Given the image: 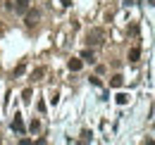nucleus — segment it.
Returning <instances> with one entry per match:
<instances>
[{
	"label": "nucleus",
	"instance_id": "8",
	"mask_svg": "<svg viewBox=\"0 0 155 145\" xmlns=\"http://www.w3.org/2000/svg\"><path fill=\"white\" fill-rule=\"evenodd\" d=\"M81 60H84V62H91V64L96 62V57H93V53H91V50H84V53H81Z\"/></svg>",
	"mask_w": 155,
	"mask_h": 145
},
{
	"label": "nucleus",
	"instance_id": "11",
	"mask_svg": "<svg viewBox=\"0 0 155 145\" xmlns=\"http://www.w3.org/2000/svg\"><path fill=\"white\" fill-rule=\"evenodd\" d=\"M43 74H45V69H43V67H38V69L34 72V81H38V79L43 76Z\"/></svg>",
	"mask_w": 155,
	"mask_h": 145
},
{
	"label": "nucleus",
	"instance_id": "7",
	"mask_svg": "<svg viewBox=\"0 0 155 145\" xmlns=\"http://www.w3.org/2000/svg\"><path fill=\"white\" fill-rule=\"evenodd\" d=\"M138 57H141V48H131L129 50V62H138Z\"/></svg>",
	"mask_w": 155,
	"mask_h": 145
},
{
	"label": "nucleus",
	"instance_id": "10",
	"mask_svg": "<svg viewBox=\"0 0 155 145\" xmlns=\"http://www.w3.org/2000/svg\"><path fill=\"white\" fill-rule=\"evenodd\" d=\"M127 102H129V95L127 93H119L117 95V105H127Z\"/></svg>",
	"mask_w": 155,
	"mask_h": 145
},
{
	"label": "nucleus",
	"instance_id": "12",
	"mask_svg": "<svg viewBox=\"0 0 155 145\" xmlns=\"http://www.w3.org/2000/svg\"><path fill=\"white\" fill-rule=\"evenodd\" d=\"M21 98H24V100H26V102H29V98H31V91H29V88H26V91L21 93Z\"/></svg>",
	"mask_w": 155,
	"mask_h": 145
},
{
	"label": "nucleus",
	"instance_id": "5",
	"mask_svg": "<svg viewBox=\"0 0 155 145\" xmlns=\"http://www.w3.org/2000/svg\"><path fill=\"white\" fill-rule=\"evenodd\" d=\"M29 2H31V0H17V5H15V10H17L19 14H24V12L29 10Z\"/></svg>",
	"mask_w": 155,
	"mask_h": 145
},
{
	"label": "nucleus",
	"instance_id": "6",
	"mask_svg": "<svg viewBox=\"0 0 155 145\" xmlns=\"http://www.w3.org/2000/svg\"><path fill=\"white\" fill-rule=\"evenodd\" d=\"M122 83H124V79H122V74H115V76L110 79V86H112V88H119Z\"/></svg>",
	"mask_w": 155,
	"mask_h": 145
},
{
	"label": "nucleus",
	"instance_id": "9",
	"mask_svg": "<svg viewBox=\"0 0 155 145\" xmlns=\"http://www.w3.org/2000/svg\"><path fill=\"white\" fill-rule=\"evenodd\" d=\"M29 131H31V133H38V131H41V121H38V119H34V121L29 124Z\"/></svg>",
	"mask_w": 155,
	"mask_h": 145
},
{
	"label": "nucleus",
	"instance_id": "3",
	"mask_svg": "<svg viewBox=\"0 0 155 145\" xmlns=\"http://www.w3.org/2000/svg\"><path fill=\"white\" fill-rule=\"evenodd\" d=\"M67 67H69V72H81V67H84V60H79V57H72V60L67 62Z\"/></svg>",
	"mask_w": 155,
	"mask_h": 145
},
{
	"label": "nucleus",
	"instance_id": "1",
	"mask_svg": "<svg viewBox=\"0 0 155 145\" xmlns=\"http://www.w3.org/2000/svg\"><path fill=\"white\" fill-rule=\"evenodd\" d=\"M103 29H93V31H88V45H98V43H103Z\"/></svg>",
	"mask_w": 155,
	"mask_h": 145
},
{
	"label": "nucleus",
	"instance_id": "4",
	"mask_svg": "<svg viewBox=\"0 0 155 145\" xmlns=\"http://www.w3.org/2000/svg\"><path fill=\"white\" fill-rule=\"evenodd\" d=\"M12 128L17 131V133H24V121H21V117L17 114L15 119H12Z\"/></svg>",
	"mask_w": 155,
	"mask_h": 145
},
{
	"label": "nucleus",
	"instance_id": "13",
	"mask_svg": "<svg viewBox=\"0 0 155 145\" xmlns=\"http://www.w3.org/2000/svg\"><path fill=\"white\" fill-rule=\"evenodd\" d=\"M60 2H62L64 7H69V5H72V0H60Z\"/></svg>",
	"mask_w": 155,
	"mask_h": 145
},
{
	"label": "nucleus",
	"instance_id": "2",
	"mask_svg": "<svg viewBox=\"0 0 155 145\" xmlns=\"http://www.w3.org/2000/svg\"><path fill=\"white\" fill-rule=\"evenodd\" d=\"M24 14H26V26H36V24H38V19H41L38 10H26Z\"/></svg>",
	"mask_w": 155,
	"mask_h": 145
}]
</instances>
